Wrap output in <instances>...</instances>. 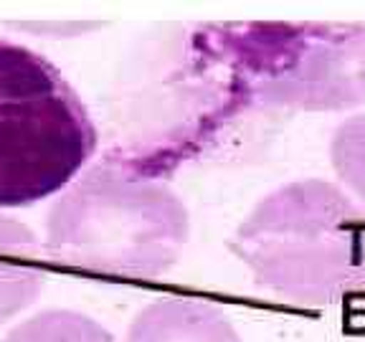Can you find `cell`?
<instances>
[{
	"instance_id": "1",
	"label": "cell",
	"mask_w": 365,
	"mask_h": 342,
	"mask_svg": "<svg viewBox=\"0 0 365 342\" xmlns=\"http://www.w3.org/2000/svg\"><path fill=\"white\" fill-rule=\"evenodd\" d=\"M226 112L365 104V23H239L190 36Z\"/></svg>"
},
{
	"instance_id": "2",
	"label": "cell",
	"mask_w": 365,
	"mask_h": 342,
	"mask_svg": "<svg viewBox=\"0 0 365 342\" xmlns=\"http://www.w3.org/2000/svg\"><path fill=\"white\" fill-rule=\"evenodd\" d=\"M234 254L292 302L325 307L363 296L365 211L327 180L287 182L241 223Z\"/></svg>"
},
{
	"instance_id": "3",
	"label": "cell",
	"mask_w": 365,
	"mask_h": 342,
	"mask_svg": "<svg viewBox=\"0 0 365 342\" xmlns=\"http://www.w3.org/2000/svg\"><path fill=\"white\" fill-rule=\"evenodd\" d=\"M188 213L158 177L107 160L56 203L48 223L53 256L68 266L150 281L175 264Z\"/></svg>"
},
{
	"instance_id": "4",
	"label": "cell",
	"mask_w": 365,
	"mask_h": 342,
	"mask_svg": "<svg viewBox=\"0 0 365 342\" xmlns=\"http://www.w3.org/2000/svg\"><path fill=\"white\" fill-rule=\"evenodd\" d=\"M97 147V130L53 63L0 38V205L58 193Z\"/></svg>"
},
{
	"instance_id": "5",
	"label": "cell",
	"mask_w": 365,
	"mask_h": 342,
	"mask_svg": "<svg viewBox=\"0 0 365 342\" xmlns=\"http://www.w3.org/2000/svg\"><path fill=\"white\" fill-rule=\"evenodd\" d=\"M130 342H241V337L226 314L211 304L168 299L135 319Z\"/></svg>"
},
{
	"instance_id": "6",
	"label": "cell",
	"mask_w": 365,
	"mask_h": 342,
	"mask_svg": "<svg viewBox=\"0 0 365 342\" xmlns=\"http://www.w3.org/2000/svg\"><path fill=\"white\" fill-rule=\"evenodd\" d=\"M330 160L337 177L365 211V114L340 122L330 142Z\"/></svg>"
},
{
	"instance_id": "7",
	"label": "cell",
	"mask_w": 365,
	"mask_h": 342,
	"mask_svg": "<svg viewBox=\"0 0 365 342\" xmlns=\"http://www.w3.org/2000/svg\"><path fill=\"white\" fill-rule=\"evenodd\" d=\"M68 342H112V337L102 327L89 322L86 317H74V325H71V332H68Z\"/></svg>"
}]
</instances>
